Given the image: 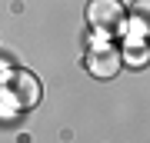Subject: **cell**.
Instances as JSON below:
<instances>
[{"mask_svg":"<svg viewBox=\"0 0 150 143\" xmlns=\"http://www.w3.org/2000/svg\"><path fill=\"white\" fill-rule=\"evenodd\" d=\"M4 93L7 100H10V106H17V110H33V106L40 103V80L30 73V70H10L4 80Z\"/></svg>","mask_w":150,"mask_h":143,"instance_id":"6da1fadb","label":"cell"},{"mask_svg":"<svg viewBox=\"0 0 150 143\" xmlns=\"http://www.w3.org/2000/svg\"><path fill=\"white\" fill-rule=\"evenodd\" d=\"M87 23L97 33L110 37V33H120L127 27V10H123L120 0H90L87 4Z\"/></svg>","mask_w":150,"mask_h":143,"instance_id":"7a4b0ae2","label":"cell"},{"mask_svg":"<svg viewBox=\"0 0 150 143\" xmlns=\"http://www.w3.org/2000/svg\"><path fill=\"white\" fill-rule=\"evenodd\" d=\"M120 67H123V57H120L117 47H110V43L93 47L90 57H87V70H90L97 80H110V77H117Z\"/></svg>","mask_w":150,"mask_h":143,"instance_id":"3957f363","label":"cell"}]
</instances>
